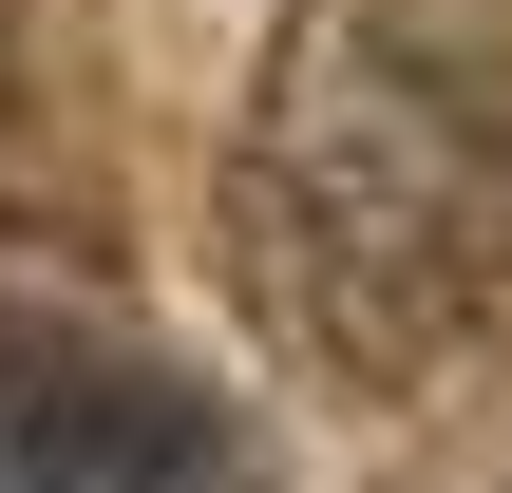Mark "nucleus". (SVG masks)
Returning a JSON list of instances; mask_svg holds the SVG:
<instances>
[{"instance_id": "1", "label": "nucleus", "mask_w": 512, "mask_h": 493, "mask_svg": "<svg viewBox=\"0 0 512 493\" xmlns=\"http://www.w3.org/2000/svg\"><path fill=\"white\" fill-rule=\"evenodd\" d=\"M228 247L266 323L361 399L512 342V19L304 0L228 133Z\"/></svg>"}, {"instance_id": "2", "label": "nucleus", "mask_w": 512, "mask_h": 493, "mask_svg": "<svg viewBox=\"0 0 512 493\" xmlns=\"http://www.w3.org/2000/svg\"><path fill=\"white\" fill-rule=\"evenodd\" d=\"M0 493H266V456L209 380L0 304Z\"/></svg>"}]
</instances>
